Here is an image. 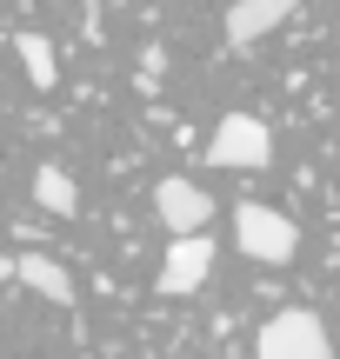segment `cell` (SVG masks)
<instances>
[{
    "label": "cell",
    "mask_w": 340,
    "mask_h": 359,
    "mask_svg": "<svg viewBox=\"0 0 340 359\" xmlns=\"http://www.w3.org/2000/svg\"><path fill=\"white\" fill-rule=\"evenodd\" d=\"M261 359H334V339H327V326H320V313H307V306H287V313H274V320L261 326Z\"/></svg>",
    "instance_id": "7a4b0ae2"
},
{
    "label": "cell",
    "mask_w": 340,
    "mask_h": 359,
    "mask_svg": "<svg viewBox=\"0 0 340 359\" xmlns=\"http://www.w3.org/2000/svg\"><path fill=\"white\" fill-rule=\"evenodd\" d=\"M294 7H301V0H234V7H227V40H234V47H254V40H267Z\"/></svg>",
    "instance_id": "8992f818"
},
{
    "label": "cell",
    "mask_w": 340,
    "mask_h": 359,
    "mask_svg": "<svg viewBox=\"0 0 340 359\" xmlns=\"http://www.w3.org/2000/svg\"><path fill=\"white\" fill-rule=\"evenodd\" d=\"M207 160H214V167H234V173L267 167V160H274V133H267V120L227 114L221 127H214V140H207Z\"/></svg>",
    "instance_id": "3957f363"
},
{
    "label": "cell",
    "mask_w": 340,
    "mask_h": 359,
    "mask_svg": "<svg viewBox=\"0 0 340 359\" xmlns=\"http://www.w3.org/2000/svg\"><path fill=\"white\" fill-rule=\"evenodd\" d=\"M34 200L47 206V213H60V219H67V213H80V187H74V173L53 167V160L34 173Z\"/></svg>",
    "instance_id": "ba28073f"
},
{
    "label": "cell",
    "mask_w": 340,
    "mask_h": 359,
    "mask_svg": "<svg viewBox=\"0 0 340 359\" xmlns=\"http://www.w3.org/2000/svg\"><path fill=\"white\" fill-rule=\"evenodd\" d=\"M13 280H20L27 293L53 299V306H74V280H67V266L47 259V253H20V259H13Z\"/></svg>",
    "instance_id": "52a82bcc"
},
{
    "label": "cell",
    "mask_w": 340,
    "mask_h": 359,
    "mask_svg": "<svg viewBox=\"0 0 340 359\" xmlns=\"http://www.w3.org/2000/svg\"><path fill=\"white\" fill-rule=\"evenodd\" d=\"M154 213H160V226L181 240V233H207V219H214V200H207V187H194V180H160L154 187Z\"/></svg>",
    "instance_id": "5b68a950"
},
{
    "label": "cell",
    "mask_w": 340,
    "mask_h": 359,
    "mask_svg": "<svg viewBox=\"0 0 340 359\" xmlns=\"http://www.w3.org/2000/svg\"><path fill=\"white\" fill-rule=\"evenodd\" d=\"M13 53H20L27 80H34L40 93H53V80H60V74H53V40L47 34H20V40H13Z\"/></svg>",
    "instance_id": "9c48e42d"
},
{
    "label": "cell",
    "mask_w": 340,
    "mask_h": 359,
    "mask_svg": "<svg viewBox=\"0 0 340 359\" xmlns=\"http://www.w3.org/2000/svg\"><path fill=\"white\" fill-rule=\"evenodd\" d=\"M234 240H240V253L261 259V266H287V259L301 253V226H294L287 213H274V206H261V200L234 206Z\"/></svg>",
    "instance_id": "6da1fadb"
},
{
    "label": "cell",
    "mask_w": 340,
    "mask_h": 359,
    "mask_svg": "<svg viewBox=\"0 0 340 359\" xmlns=\"http://www.w3.org/2000/svg\"><path fill=\"white\" fill-rule=\"evenodd\" d=\"M207 273H214V240L207 233H181V240L167 246V259H160V293L187 299V293L207 286Z\"/></svg>",
    "instance_id": "277c9868"
}]
</instances>
